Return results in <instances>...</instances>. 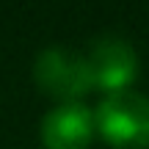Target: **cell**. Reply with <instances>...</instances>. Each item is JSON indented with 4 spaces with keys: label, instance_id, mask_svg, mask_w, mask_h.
Returning <instances> with one entry per match:
<instances>
[{
    "label": "cell",
    "instance_id": "2",
    "mask_svg": "<svg viewBox=\"0 0 149 149\" xmlns=\"http://www.w3.org/2000/svg\"><path fill=\"white\" fill-rule=\"evenodd\" d=\"M33 83L42 88V94L58 100V105L80 102L94 83H91L86 58L66 47H47L33 61Z\"/></svg>",
    "mask_w": 149,
    "mask_h": 149
},
{
    "label": "cell",
    "instance_id": "4",
    "mask_svg": "<svg viewBox=\"0 0 149 149\" xmlns=\"http://www.w3.org/2000/svg\"><path fill=\"white\" fill-rule=\"evenodd\" d=\"M97 135L94 111L83 102L55 105L42 119L44 149H88Z\"/></svg>",
    "mask_w": 149,
    "mask_h": 149
},
{
    "label": "cell",
    "instance_id": "3",
    "mask_svg": "<svg viewBox=\"0 0 149 149\" xmlns=\"http://www.w3.org/2000/svg\"><path fill=\"white\" fill-rule=\"evenodd\" d=\"M94 88L105 94L127 91L138 77V55L133 44L122 36H97L83 53Z\"/></svg>",
    "mask_w": 149,
    "mask_h": 149
},
{
    "label": "cell",
    "instance_id": "1",
    "mask_svg": "<svg viewBox=\"0 0 149 149\" xmlns=\"http://www.w3.org/2000/svg\"><path fill=\"white\" fill-rule=\"evenodd\" d=\"M94 127L113 149H149V97L133 88L105 94L94 108Z\"/></svg>",
    "mask_w": 149,
    "mask_h": 149
}]
</instances>
